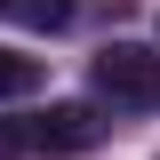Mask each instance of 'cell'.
Wrapping results in <instances>:
<instances>
[{
  "mask_svg": "<svg viewBox=\"0 0 160 160\" xmlns=\"http://www.w3.org/2000/svg\"><path fill=\"white\" fill-rule=\"evenodd\" d=\"M0 16H8V0H0Z\"/></svg>",
  "mask_w": 160,
  "mask_h": 160,
  "instance_id": "6",
  "label": "cell"
},
{
  "mask_svg": "<svg viewBox=\"0 0 160 160\" xmlns=\"http://www.w3.org/2000/svg\"><path fill=\"white\" fill-rule=\"evenodd\" d=\"M88 80H96V96H104V104H120V112H152V104H160V48L104 40L96 64H88Z\"/></svg>",
  "mask_w": 160,
  "mask_h": 160,
  "instance_id": "1",
  "label": "cell"
},
{
  "mask_svg": "<svg viewBox=\"0 0 160 160\" xmlns=\"http://www.w3.org/2000/svg\"><path fill=\"white\" fill-rule=\"evenodd\" d=\"M40 80H48V64H40V56H16V48H0V96H32Z\"/></svg>",
  "mask_w": 160,
  "mask_h": 160,
  "instance_id": "4",
  "label": "cell"
},
{
  "mask_svg": "<svg viewBox=\"0 0 160 160\" xmlns=\"http://www.w3.org/2000/svg\"><path fill=\"white\" fill-rule=\"evenodd\" d=\"M96 136H104V120L88 112V104H48V112L32 120V152H88Z\"/></svg>",
  "mask_w": 160,
  "mask_h": 160,
  "instance_id": "2",
  "label": "cell"
},
{
  "mask_svg": "<svg viewBox=\"0 0 160 160\" xmlns=\"http://www.w3.org/2000/svg\"><path fill=\"white\" fill-rule=\"evenodd\" d=\"M8 24H32V32H64V24H72V0H8Z\"/></svg>",
  "mask_w": 160,
  "mask_h": 160,
  "instance_id": "3",
  "label": "cell"
},
{
  "mask_svg": "<svg viewBox=\"0 0 160 160\" xmlns=\"http://www.w3.org/2000/svg\"><path fill=\"white\" fill-rule=\"evenodd\" d=\"M16 152H32V128L24 120H0V160H16Z\"/></svg>",
  "mask_w": 160,
  "mask_h": 160,
  "instance_id": "5",
  "label": "cell"
}]
</instances>
